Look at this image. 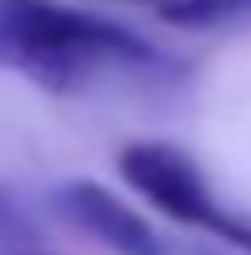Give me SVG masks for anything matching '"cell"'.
<instances>
[{
	"label": "cell",
	"instance_id": "cell-1",
	"mask_svg": "<svg viewBox=\"0 0 251 255\" xmlns=\"http://www.w3.org/2000/svg\"><path fill=\"white\" fill-rule=\"evenodd\" d=\"M0 66L66 95L109 66H161V52L62 0H0Z\"/></svg>",
	"mask_w": 251,
	"mask_h": 255
},
{
	"label": "cell",
	"instance_id": "cell-2",
	"mask_svg": "<svg viewBox=\"0 0 251 255\" xmlns=\"http://www.w3.org/2000/svg\"><path fill=\"white\" fill-rule=\"evenodd\" d=\"M119 170L171 222H185V227H199V232H209V237L228 241L237 251H251V222L214 199L204 170L180 146H171V142H128L119 151Z\"/></svg>",
	"mask_w": 251,
	"mask_h": 255
},
{
	"label": "cell",
	"instance_id": "cell-3",
	"mask_svg": "<svg viewBox=\"0 0 251 255\" xmlns=\"http://www.w3.org/2000/svg\"><path fill=\"white\" fill-rule=\"evenodd\" d=\"M52 208L71 227H81L85 237H95L104 251H114V255H166V241L157 237V227L142 213H133L119 194L95 184V180L62 184L52 194Z\"/></svg>",
	"mask_w": 251,
	"mask_h": 255
},
{
	"label": "cell",
	"instance_id": "cell-4",
	"mask_svg": "<svg viewBox=\"0 0 251 255\" xmlns=\"http://www.w3.org/2000/svg\"><path fill=\"white\" fill-rule=\"evenodd\" d=\"M161 19L185 28H209V24H233V19H251V0H166Z\"/></svg>",
	"mask_w": 251,
	"mask_h": 255
},
{
	"label": "cell",
	"instance_id": "cell-5",
	"mask_svg": "<svg viewBox=\"0 0 251 255\" xmlns=\"http://www.w3.org/2000/svg\"><path fill=\"white\" fill-rule=\"evenodd\" d=\"M0 246L5 251H19V246H33V222L28 213L14 203V194L0 184Z\"/></svg>",
	"mask_w": 251,
	"mask_h": 255
},
{
	"label": "cell",
	"instance_id": "cell-6",
	"mask_svg": "<svg viewBox=\"0 0 251 255\" xmlns=\"http://www.w3.org/2000/svg\"><path fill=\"white\" fill-rule=\"evenodd\" d=\"M5 255H57V251H43V246H19V251H5Z\"/></svg>",
	"mask_w": 251,
	"mask_h": 255
},
{
	"label": "cell",
	"instance_id": "cell-7",
	"mask_svg": "<svg viewBox=\"0 0 251 255\" xmlns=\"http://www.w3.org/2000/svg\"><path fill=\"white\" fill-rule=\"evenodd\" d=\"M133 5H157V9H161V5H166V0H133Z\"/></svg>",
	"mask_w": 251,
	"mask_h": 255
}]
</instances>
